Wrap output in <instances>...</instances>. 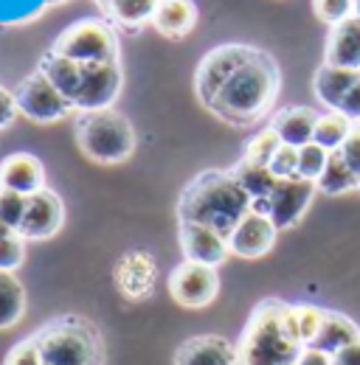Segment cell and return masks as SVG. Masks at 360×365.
<instances>
[{"mask_svg":"<svg viewBox=\"0 0 360 365\" xmlns=\"http://www.w3.org/2000/svg\"><path fill=\"white\" fill-rule=\"evenodd\" d=\"M281 91V71L268 51L256 48L254 56L228 79L223 91L206 107L211 115L231 127H254L259 124L276 104Z\"/></svg>","mask_w":360,"mask_h":365,"instance_id":"cell-1","label":"cell"},{"mask_svg":"<svg viewBox=\"0 0 360 365\" xmlns=\"http://www.w3.org/2000/svg\"><path fill=\"white\" fill-rule=\"evenodd\" d=\"M254 200L231 175V169H206L186 182L178 197V222H197L231 236Z\"/></svg>","mask_w":360,"mask_h":365,"instance_id":"cell-2","label":"cell"},{"mask_svg":"<svg viewBox=\"0 0 360 365\" xmlns=\"http://www.w3.org/2000/svg\"><path fill=\"white\" fill-rule=\"evenodd\" d=\"M301 354L296 307L279 298L259 301L236 343L239 365H299Z\"/></svg>","mask_w":360,"mask_h":365,"instance_id":"cell-3","label":"cell"},{"mask_svg":"<svg viewBox=\"0 0 360 365\" xmlns=\"http://www.w3.org/2000/svg\"><path fill=\"white\" fill-rule=\"evenodd\" d=\"M43 365H104V340L82 315H56L29 334Z\"/></svg>","mask_w":360,"mask_h":365,"instance_id":"cell-4","label":"cell"},{"mask_svg":"<svg viewBox=\"0 0 360 365\" xmlns=\"http://www.w3.org/2000/svg\"><path fill=\"white\" fill-rule=\"evenodd\" d=\"M74 138L79 152L99 166H116L130 160L138 146V135L130 118L113 107L96 110V113H79L74 121Z\"/></svg>","mask_w":360,"mask_h":365,"instance_id":"cell-5","label":"cell"},{"mask_svg":"<svg viewBox=\"0 0 360 365\" xmlns=\"http://www.w3.org/2000/svg\"><path fill=\"white\" fill-rule=\"evenodd\" d=\"M48 51L90 65V62H119L121 46L116 26L107 17H82L68 29H62Z\"/></svg>","mask_w":360,"mask_h":365,"instance_id":"cell-6","label":"cell"},{"mask_svg":"<svg viewBox=\"0 0 360 365\" xmlns=\"http://www.w3.org/2000/svg\"><path fill=\"white\" fill-rule=\"evenodd\" d=\"M254 51L256 48L245 46V43H225V46L211 48L200 59V65L194 71V93L203 107L211 104V98L223 91L225 82L254 56Z\"/></svg>","mask_w":360,"mask_h":365,"instance_id":"cell-7","label":"cell"},{"mask_svg":"<svg viewBox=\"0 0 360 365\" xmlns=\"http://www.w3.org/2000/svg\"><path fill=\"white\" fill-rule=\"evenodd\" d=\"M14 98H17V110L29 121H34V124H56V121L68 118L76 110L62 93L45 79L40 71L26 76L14 88Z\"/></svg>","mask_w":360,"mask_h":365,"instance_id":"cell-8","label":"cell"},{"mask_svg":"<svg viewBox=\"0 0 360 365\" xmlns=\"http://www.w3.org/2000/svg\"><path fill=\"white\" fill-rule=\"evenodd\" d=\"M217 292H220L217 267L180 262L178 267L169 273V295L183 309H203V307L214 304Z\"/></svg>","mask_w":360,"mask_h":365,"instance_id":"cell-9","label":"cell"},{"mask_svg":"<svg viewBox=\"0 0 360 365\" xmlns=\"http://www.w3.org/2000/svg\"><path fill=\"white\" fill-rule=\"evenodd\" d=\"M121 85H124L121 62H90V65H82V88L76 93L74 107L79 113L110 110L113 101L121 93Z\"/></svg>","mask_w":360,"mask_h":365,"instance_id":"cell-10","label":"cell"},{"mask_svg":"<svg viewBox=\"0 0 360 365\" xmlns=\"http://www.w3.org/2000/svg\"><path fill=\"white\" fill-rule=\"evenodd\" d=\"M318 185L301 178L293 180H279L276 188L268 197V217L279 230H290L301 222V217L307 214L310 202H313Z\"/></svg>","mask_w":360,"mask_h":365,"instance_id":"cell-11","label":"cell"},{"mask_svg":"<svg viewBox=\"0 0 360 365\" xmlns=\"http://www.w3.org/2000/svg\"><path fill=\"white\" fill-rule=\"evenodd\" d=\"M62 222H65V205H62L59 194L45 185L26 200V214H23V222L17 230L23 233L26 242H43V239L56 236Z\"/></svg>","mask_w":360,"mask_h":365,"instance_id":"cell-12","label":"cell"},{"mask_svg":"<svg viewBox=\"0 0 360 365\" xmlns=\"http://www.w3.org/2000/svg\"><path fill=\"white\" fill-rule=\"evenodd\" d=\"M113 281L119 287V292L130 301H146L155 292V281H158V262L149 250H127L116 270H113Z\"/></svg>","mask_w":360,"mask_h":365,"instance_id":"cell-13","label":"cell"},{"mask_svg":"<svg viewBox=\"0 0 360 365\" xmlns=\"http://www.w3.org/2000/svg\"><path fill=\"white\" fill-rule=\"evenodd\" d=\"M178 245L183 262H194V264L220 267L231 256L228 239L220 236L217 230L197 225V222H178Z\"/></svg>","mask_w":360,"mask_h":365,"instance_id":"cell-14","label":"cell"},{"mask_svg":"<svg viewBox=\"0 0 360 365\" xmlns=\"http://www.w3.org/2000/svg\"><path fill=\"white\" fill-rule=\"evenodd\" d=\"M276 236H279V228L270 222L268 214L248 211L228 236V250L231 256H239V259H262L273 250Z\"/></svg>","mask_w":360,"mask_h":365,"instance_id":"cell-15","label":"cell"},{"mask_svg":"<svg viewBox=\"0 0 360 365\" xmlns=\"http://www.w3.org/2000/svg\"><path fill=\"white\" fill-rule=\"evenodd\" d=\"M172 365H239V357L223 334H197L180 343Z\"/></svg>","mask_w":360,"mask_h":365,"instance_id":"cell-16","label":"cell"},{"mask_svg":"<svg viewBox=\"0 0 360 365\" xmlns=\"http://www.w3.org/2000/svg\"><path fill=\"white\" fill-rule=\"evenodd\" d=\"M0 188H11L23 197L45 188V166L31 152H11L0 160Z\"/></svg>","mask_w":360,"mask_h":365,"instance_id":"cell-17","label":"cell"},{"mask_svg":"<svg viewBox=\"0 0 360 365\" xmlns=\"http://www.w3.org/2000/svg\"><path fill=\"white\" fill-rule=\"evenodd\" d=\"M358 340H360V326L355 320H349L346 315H341V312H332V309H321V320L315 326V334L307 349L335 357L338 351H344L346 346H352Z\"/></svg>","mask_w":360,"mask_h":365,"instance_id":"cell-18","label":"cell"},{"mask_svg":"<svg viewBox=\"0 0 360 365\" xmlns=\"http://www.w3.org/2000/svg\"><path fill=\"white\" fill-rule=\"evenodd\" d=\"M324 65L360 71V17H349L329 29L324 43Z\"/></svg>","mask_w":360,"mask_h":365,"instance_id":"cell-19","label":"cell"},{"mask_svg":"<svg viewBox=\"0 0 360 365\" xmlns=\"http://www.w3.org/2000/svg\"><path fill=\"white\" fill-rule=\"evenodd\" d=\"M318 118L321 115L315 113L313 107H281L279 113H273L268 127L281 138V143L301 149V146L313 143Z\"/></svg>","mask_w":360,"mask_h":365,"instance_id":"cell-20","label":"cell"},{"mask_svg":"<svg viewBox=\"0 0 360 365\" xmlns=\"http://www.w3.org/2000/svg\"><path fill=\"white\" fill-rule=\"evenodd\" d=\"M197 3L194 0H161L152 26L158 29V34L169 37V40H180L186 34H191V29L197 26Z\"/></svg>","mask_w":360,"mask_h":365,"instance_id":"cell-21","label":"cell"},{"mask_svg":"<svg viewBox=\"0 0 360 365\" xmlns=\"http://www.w3.org/2000/svg\"><path fill=\"white\" fill-rule=\"evenodd\" d=\"M360 79V71H346V68H335V65H321L313 76L315 98L326 107V110H338L344 96L352 91V85Z\"/></svg>","mask_w":360,"mask_h":365,"instance_id":"cell-22","label":"cell"},{"mask_svg":"<svg viewBox=\"0 0 360 365\" xmlns=\"http://www.w3.org/2000/svg\"><path fill=\"white\" fill-rule=\"evenodd\" d=\"M37 71L43 73L45 79L62 93L71 104L76 101V93L82 88V62H74L68 56H59L54 51H45V56L40 59Z\"/></svg>","mask_w":360,"mask_h":365,"instance_id":"cell-23","label":"cell"},{"mask_svg":"<svg viewBox=\"0 0 360 365\" xmlns=\"http://www.w3.org/2000/svg\"><path fill=\"white\" fill-rule=\"evenodd\" d=\"M161 0H110V6L104 9V17L113 26H124V29H144L146 23L155 20Z\"/></svg>","mask_w":360,"mask_h":365,"instance_id":"cell-24","label":"cell"},{"mask_svg":"<svg viewBox=\"0 0 360 365\" xmlns=\"http://www.w3.org/2000/svg\"><path fill=\"white\" fill-rule=\"evenodd\" d=\"M26 315V289L17 275L0 270V331L17 326Z\"/></svg>","mask_w":360,"mask_h":365,"instance_id":"cell-25","label":"cell"},{"mask_svg":"<svg viewBox=\"0 0 360 365\" xmlns=\"http://www.w3.org/2000/svg\"><path fill=\"white\" fill-rule=\"evenodd\" d=\"M318 191L321 194H329V197H338V194H346V191H355L360 188V178L346 166V160L341 158V152H329V160H326V169L324 175L318 178Z\"/></svg>","mask_w":360,"mask_h":365,"instance_id":"cell-26","label":"cell"},{"mask_svg":"<svg viewBox=\"0 0 360 365\" xmlns=\"http://www.w3.org/2000/svg\"><path fill=\"white\" fill-rule=\"evenodd\" d=\"M231 175L239 180V185L251 194V200H268L270 191L276 188V178L270 175L268 166H256V163H251V160H236L234 166H231Z\"/></svg>","mask_w":360,"mask_h":365,"instance_id":"cell-27","label":"cell"},{"mask_svg":"<svg viewBox=\"0 0 360 365\" xmlns=\"http://www.w3.org/2000/svg\"><path fill=\"white\" fill-rule=\"evenodd\" d=\"M352 127H355V124H352L346 115H341V113H335V110H326V113L318 118V124H315L313 140L318 146H324L326 152H338V149L346 143Z\"/></svg>","mask_w":360,"mask_h":365,"instance_id":"cell-28","label":"cell"},{"mask_svg":"<svg viewBox=\"0 0 360 365\" xmlns=\"http://www.w3.org/2000/svg\"><path fill=\"white\" fill-rule=\"evenodd\" d=\"M26 262V239L23 233L6 222H0V270L14 273Z\"/></svg>","mask_w":360,"mask_h":365,"instance_id":"cell-29","label":"cell"},{"mask_svg":"<svg viewBox=\"0 0 360 365\" xmlns=\"http://www.w3.org/2000/svg\"><path fill=\"white\" fill-rule=\"evenodd\" d=\"M279 146H281V138L276 135L270 127H265V130H259L256 135L245 143L242 160H251L256 166H268L270 160H273V155L279 152Z\"/></svg>","mask_w":360,"mask_h":365,"instance_id":"cell-30","label":"cell"},{"mask_svg":"<svg viewBox=\"0 0 360 365\" xmlns=\"http://www.w3.org/2000/svg\"><path fill=\"white\" fill-rule=\"evenodd\" d=\"M326 160H329V152L324 149V146H318V143H307V146H301L299 149V178L301 180H310V182H318V178L324 175V169H326Z\"/></svg>","mask_w":360,"mask_h":365,"instance_id":"cell-31","label":"cell"},{"mask_svg":"<svg viewBox=\"0 0 360 365\" xmlns=\"http://www.w3.org/2000/svg\"><path fill=\"white\" fill-rule=\"evenodd\" d=\"M313 11L321 23H326L329 29L349 20L355 14V6L352 0H313Z\"/></svg>","mask_w":360,"mask_h":365,"instance_id":"cell-32","label":"cell"},{"mask_svg":"<svg viewBox=\"0 0 360 365\" xmlns=\"http://www.w3.org/2000/svg\"><path fill=\"white\" fill-rule=\"evenodd\" d=\"M268 169L276 180H293V178H299V149L281 143L279 152L273 155V160L268 163Z\"/></svg>","mask_w":360,"mask_h":365,"instance_id":"cell-33","label":"cell"},{"mask_svg":"<svg viewBox=\"0 0 360 365\" xmlns=\"http://www.w3.org/2000/svg\"><path fill=\"white\" fill-rule=\"evenodd\" d=\"M26 200L29 197H23L11 188H0V222H6L11 228H20L23 214H26Z\"/></svg>","mask_w":360,"mask_h":365,"instance_id":"cell-34","label":"cell"},{"mask_svg":"<svg viewBox=\"0 0 360 365\" xmlns=\"http://www.w3.org/2000/svg\"><path fill=\"white\" fill-rule=\"evenodd\" d=\"M3 365H43V357H40L37 346L31 343V337H26V340H20L17 346L9 349Z\"/></svg>","mask_w":360,"mask_h":365,"instance_id":"cell-35","label":"cell"},{"mask_svg":"<svg viewBox=\"0 0 360 365\" xmlns=\"http://www.w3.org/2000/svg\"><path fill=\"white\" fill-rule=\"evenodd\" d=\"M338 152H341V158L346 160V166L360 178V124L352 127V133H349V138H346V143H344Z\"/></svg>","mask_w":360,"mask_h":365,"instance_id":"cell-36","label":"cell"},{"mask_svg":"<svg viewBox=\"0 0 360 365\" xmlns=\"http://www.w3.org/2000/svg\"><path fill=\"white\" fill-rule=\"evenodd\" d=\"M335 113L346 115L352 124H360V79L352 85V91L344 96V101H341V107H338Z\"/></svg>","mask_w":360,"mask_h":365,"instance_id":"cell-37","label":"cell"},{"mask_svg":"<svg viewBox=\"0 0 360 365\" xmlns=\"http://www.w3.org/2000/svg\"><path fill=\"white\" fill-rule=\"evenodd\" d=\"M17 115H20V110H17V98H14V93L6 91V88L0 85V130H6Z\"/></svg>","mask_w":360,"mask_h":365,"instance_id":"cell-38","label":"cell"},{"mask_svg":"<svg viewBox=\"0 0 360 365\" xmlns=\"http://www.w3.org/2000/svg\"><path fill=\"white\" fill-rule=\"evenodd\" d=\"M332 365H360V340L352 343V346H346L344 351H338L332 357Z\"/></svg>","mask_w":360,"mask_h":365,"instance_id":"cell-39","label":"cell"},{"mask_svg":"<svg viewBox=\"0 0 360 365\" xmlns=\"http://www.w3.org/2000/svg\"><path fill=\"white\" fill-rule=\"evenodd\" d=\"M299 365H332V357L329 354H321V351H304L301 354V360H299Z\"/></svg>","mask_w":360,"mask_h":365,"instance_id":"cell-40","label":"cell"},{"mask_svg":"<svg viewBox=\"0 0 360 365\" xmlns=\"http://www.w3.org/2000/svg\"><path fill=\"white\" fill-rule=\"evenodd\" d=\"M93 3H96V6H99V9H101V11H104V9H107V6H110V0H93Z\"/></svg>","mask_w":360,"mask_h":365,"instance_id":"cell-41","label":"cell"},{"mask_svg":"<svg viewBox=\"0 0 360 365\" xmlns=\"http://www.w3.org/2000/svg\"><path fill=\"white\" fill-rule=\"evenodd\" d=\"M352 6H355V17H360V0H352Z\"/></svg>","mask_w":360,"mask_h":365,"instance_id":"cell-42","label":"cell"}]
</instances>
